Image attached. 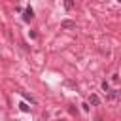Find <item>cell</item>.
Here are the masks:
<instances>
[{"label": "cell", "instance_id": "obj_9", "mask_svg": "<svg viewBox=\"0 0 121 121\" xmlns=\"http://www.w3.org/2000/svg\"><path fill=\"white\" fill-rule=\"evenodd\" d=\"M112 81H113V83H117V81H119V76H117V74H113V76H112Z\"/></svg>", "mask_w": 121, "mask_h": 121}, {"label": "cell", "instance_id": "obj_5", "mask_svg": "<svg viewBox=\"0 0 121 121\" xmlns=\"http://www.w3.org/2000/svg\"><path fill=\"white\" fill-rule=\"evenodd\" d=\"M74 6H76V2L74 0H64V8L70 11V9H74Z\"/></svg>", "mask_w": 121, "mask_h": 121}, {"label": "cell", "instance_id": "obj_2", "mask_svg": "<svg viewBox=\"0 0 121 121\" xmlns=\"http://www.w3.org/2000/svg\"><path fill=\"white\" fill-rule=\"evenodd\" d=\"M60 28H76V23L70 19H64V21H60Z\"/></svg>", "mask_w": 121, "mask_h": 121}, {"label": "cell", "instance_id": "obj_3", "mask_svg": "<svg viewBox=\"0 0 121 121\" xmlns=\"http://www.w3.org/2000/svg\"><path fill=\"white\" fill-rule=\"evenodd\" d=\"M117 96H119V91L117 89H110L108 91V100H115Z\"/></svg>", "mask_w": 121, "mask_h": 121}, {"label": "cell", "instance_id": "obj_7", "mask_svg": "<svg viewBox=\"0 0 121 121\" xmlns=\"http://www.w3.org/2000/svg\"><path fill=\"white\" fill-rule=\"evenodd\" d=\"M19 108H21V112H30V108L26 106V102H21V104H19Z\"/></svg>", "mask_w": 121, "mask_h": 121}, {"label": "cell", "instance_id": "obj_4", "mask_svg": "<svg viewBox=\"0 0 121 121\" xmlns=\"http://www.w3.org/2000/svg\"><path fill=\"white\" fill-rule=\"evenodd\" d=\"M89 102H91L93 106H98V104H100V98H98V95H91V96H89Z\"/></svg>", "mask_w": 121, "mask_h": 121}, {"label": "cell", "instance_id": "obj_8", "mask_svg": "<svg viewBox=\"0 0 121 121\" xmlns=\"http://www.w3.org/2000/svg\"><path fill=\"white\" fill-rule=\"evenodd\" d=\"M102 91H106V93L110 91V83L108 81H102Z\"/></svg>", "mask_w": 121, "mask_h": 121}, {"label": "cell", "instance_id": "obj_6", "mask_svg": "<svg viewBox=\"0 0 121 121\" xmlns=\"http://www.w3.org/2000/svg\"><path fill=\"white\" fill-rule=\"evenodd\" d=\"M23 96H25V100H28L30 104H36V98H32V96L28 95V93H23Z\"/></svg>", "mask_w": 121, "mask_h": 121}, {"label": "cell", "instance_id": "obj_1", "mask_svg": "<svg viewBox=\"0 0 121 121\" xmlns=\"http://www.w3.org/2000/svg\"><path fill=\"white\" fill-rule=\"evenodd\" d=\"M34 19V11H32V8H26L25 11H23V21L25 23H30Z\"/></svg>", "mask_w": 121, "mask_h": 121}]
</instances>
